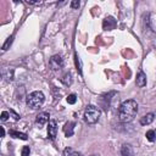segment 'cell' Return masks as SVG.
Instances as JSON below:
<instances>
[{"label": "cell", "mask_w": 156, "mask_h": 156, "mask_svg": "<svg viewBox=\"0 0 156 156\" xmlns=\"http://www.w3.org/2000/svg\"><path fill=\"white\" fill-rule=\"evenodd\" d=\"M12 76H13V71L12 69H4L2 71V77L6 82H11L12 80Z\"/></svg>", "instance_id": "5bb4252c"}, {"label": "cell", "mask_w": 156, "mask_h": 156, "mask_svg": "<svg viewBox=\"0 0 156 156\" xmlns=\"http://www.w3.org/2000/svg\"><path fill=\"white\" fill-rule=\"evenodd\" d=\"M74 60H76V66H77V69H78L79 74H82V62H80V58H79V56H78L77 54L74 55Z\"/></svg>", "instance_id": "e0dca14e"}, {"label": "cell", "mask_w": 156, "mask_h": 156, "mask_svg": "<svg viewBox=\"0 0 156 156\" xmlns=\"http://www.w3.org/2000/svg\"><path fill=\"white\" fill-rule=\"evenodd\" d=\"M49 66H50V68H51L52 71H58V69H61L62 66H63V60H62V57H61L60 55H54V56H51V58L49 60Z\"/></svg>", "instance_id": "277c9868"}, {"label": "cell", "mask_w": 156, "mask_h": 156, "mask_svg": "<svg viewBox=\"0 0 156 156\" xmlns=\"http://www.w3.org/2000/svg\"><path fill=\"white\" fill-rule=\"evenodd\" d=\"M9 116H11L9 111H2V112H1V117H0V118H1V121H2V122H5V121H7V119H9Z\"/></svg>", "instance_id": "ffe728a7"}, {"label": "cell", "mask_w": 156, "mask_h": 156, "mask_svg": "<svg viewBox=\"0 0 156 156\" xmlns=\"http://www.w3.org/2000/svg\"><path fill=\"white\" fill-rule=\"evenodd\" d=\"M145 136H146V139H147L149 141H155V140H156V133H155V129H150V130H147L146 134H145Z\"/></svg>", "instance_id": "2e32d148"}, {"label": "cell", "mask_w": 156, "mask_h": 156, "mask_svg": "<svg viewBox=\"0 0 156 156\" xmlns=\"http://www.w3.org/2000/svg\"><path fill=\"white\" fill-rule=\"evenodd\" d=\"M135 84L139 87V88H143L146 85V74L140 69L136 74V79H135Z\"/></svg>", "instance_id": "52a82bcc"}, {"label": "cell", "mask_w": 156, "mask_h": 156, "mask_svg": "<svg viewBox=\"0 0 156 156\" xmlns=\"http://www.w3.org/2000/svg\"><path fill=\"white\" fill-rule=\"evenodd\" d=\"M48 135L51 140H54L57 135V127H56V122L54 119L49 121V126H48Z\"/></svg>", "instance_id": "8992f818"}, {"label": "cell", "mask_w": 156, "mask_h": 156, "mask_svg": "<svg viewBox=\"0 0 156 156\" xmlns=\"http://www.w3.org/2000/svg\"><path fill=\"white\" fill-rule=\"evenodd\" d=\"M76 101H77V95H76V94H69V95L67 96V102H68V104L73 105V104H76Z\"/></svg>", "instance_id": "d6986e66"}, {"label": "cell", "mask_w": 156, "mask_h": 156, "mask_svg": "<svg viewBox=\"0 0 156 156\" xmlns=\"http://www.w3.org/2000/svg\"><path fill=\"white\" fill-rule=\"evenodd\" d=\"M121 156H134V149L130 144H123L121 147Z\"/></svg>", "instance_id": "ba28073f"}, {"label": "cell", "mask_w": 156, "mask_h": 156, "mask_svg": "<svg viewBox=\"0 0 156 156\" xmlns=\"http://www.w3.org/2000/svg\"><path fill=\"white\" fill-rule=\"evenodd\" d=\"M90 156H100V155H98V154H94V155H90Z\"/></svg>", "instance_id": "cb8c5ba5"}, {"label": "cell", "mask_w": 156, "mask_h": 156, "mask_svg": "<svg viewBox=\"0 0 156 156\" xmlns=\"http://www.w3.org/2000/svg\"><path fill=\"white\" fill-rule=\"evenodd\" d=\"M44 100H45V96L41 91H32L29 95H27V106L32 110H35V108H39L43 104H44Z\"/></svg>", "instance_id": "7a4b0ae2"}, {"label": "cell", "mask_w": 156, "mask_h": 156, "mask_svg": "<svg viewBox=\"0 0 156 156\" xmlns=\"http://www.w3.org/2000/svg\"><path fill=\"white\" fill-rule=\"evenodd\" d=\"M61 82L65 84V85H71L72 84V82H73V79H72V76H71V73L68 72V73H66V74H63V77L61 78Z\"/></svg>", "instance_id": "9a60e30c"}, {"label": "cell", "mask_w": 156, "mask_h": 156, "mask_svg": "<svg viewBox=\"0 0 156 156\" xmlns=\"http://www.w3.org/2000/svg\"><path fill=\"white\" fill-rule=\"evenodd\" d=\"M63 156H83V155L80 152H78V151H74L71 147H66L63 150Z\"/></svg>", "instance_id": "4fadbf2b"}, {"label": "cell", "mask_w": 156, "mask_h": 156, "mask_svg": "<svg viewBox=\"0 0 156 156\" xmlns=\"http://www.w3.org/2000/svg\"><path fill=\"white\" fill-rule=\"evenodd\" d=\"M10 115L13 117V119H15V121H18V119H20V115H17L13 110H10Z\"/></svg>", "instance_id": "603a6c76"}, {"label": "cell", "mask_w": 156, "mask_h": 156, "mask_svg": "<svg viewBox=\"0 0 156 156\" xmlns=\"http://www.w3.org/2000/svg\"><path fill=\"white\" fill-rule=\"evenodd\" d=\"M155 133H156V130H155Z\"/></svg>", "instance_id": "d4e9b609"}, {"label": "cell", "mask_w": 156, "mask_h": 156, "mask_svg": "<svg viewBox=\"0 0 156 156\" xmlns=\"http://www.w3.org/2000/svg\"><path fill=\"white\" fill-rule=\"evenodd\" d=\"M29 152H30L29 146H23V149H22V156H29Z\"/></svg>", "instance_id": "44dd1931"}, {"label": "cell", "mask_w": 156, "mask_h": 156, "mask_svg": "<svg viewBox=\"0 0 156 156\" xmlns=\"http://www.w3.org/2000/svg\"><path fill=\"white\" fill-rule=\"evenodd\" d=\"M101 116V111L99 107L94 106V105H89L87 106L85 111H84V119L88 124H95Z\"/></svg>", "instance_id": "3957f363"}, {"label": "cell", "mask_w": 156, "mask_h": 156, "mask_svg": "<svg viewBox=\"0 0 156 156\" xmlns=\"http://www.w3.org/2000/svg\"><path fill=\"white\" fill-rule=\"evenodd\" d=\"M49 113L48 112H41V113H39L38 116H37V118H35V122L39 124V126H44L45 123H48V121H49Z\"/></svg>", "instance_id": "8fae6325"}, {"label": "cell", "mask_w": 156, "mask_h": 156, "mask_svg": "<svg viewBox=\"0 0 156 156\" xmlns=\"http://www.w3.org/2000/svg\"><path fill=\"white\" fill-rule=\"evenodd\" d=\"M74 126H76L74 122H67V123L65 124V127H63V133H65V135H66L67 138H69V136H72V135L74 134Z\"/></svg>", "instance_id": "9c48e42d"}, {"label": "cell", "mask_w": 156, "mask_h": 156, "mask_svg": "<svg viewBox=\"0 0 156 156\" xmlns=\"http://www.w3.org/2000/svg\"><path fill=\"white\" fill-rule=\"evenodd\" d=\"M136 113H138V104L135 100L132 99L123 101L118 108V118L123 123L132 122L136 116Z\"/></svg>", "instance_id": "6da1fadb"}, {"label": "cell", "mask_w": 156, "mask_h": 156, "mask_svg": "<svg viewBox=\"0 0 156 156\" xmlns=\"http://www.w3.org/2000/svg\"><path fill=\"white\" fill-rule=\"evenodd\" d=\"M9 134H10L11 136H13V138H18V139H22V140H27V139H28L27 134L21 133V132H16V130H9Z\"/></svg>", "instance_id": "7c38bea8"}, {"label": "cell", "mask_w": 156, "mask_h": 156, "mask_svg": "<svg viewBox=\"0 0 156 156\" xmlns=\"http://www.w3.org/2000/svg\"><path fill=\"white\" fill-rule=\"evenodd\" d=\"M79 5H80V2H79L78 0H74V1L71 2V7H72V9H78Z\"/></svg>", "instance_id": "7402d4cb"}, {"label": "cell", "mask_w": 156, "mask_h": 156, "mask_svg": "<svg viewBox=\"0 0 156 156\" xmlns=\"http://www.w3.org/2000/svg\"><path fill=\"white\" fill-rule=\"evenodd\" d=\"M12 41H13V35H11V37H9V38H7L6 43L2 45V50H4V51H5V50H7V49H9V46L12 44Z\"/></svg>", "instance_id": "ac0fdd59"}, {"label": "cell", "mask_w": 156, "mask_h": 156, "mask_svg": "<svg viewBox=\"0 0 156 156\" xmlns=\"http://www.w3.org/2000/svg\"><path fill=\"white\" fill-rule=\"evenodd\" d=\"M154 119H155V115L154 113H146V115H144L141 118H140V124L141 126H147V124H151L152 122H154Z\"/></svg>", "instance_id": "30bf717a"}, {"label": "cell", "mask_w": 156, "mask_h": 156, "mask_svg": "<svg viewBox=\"0 0 156 156\" xmlns=\"http://www.w3.org/2000/svg\"><path fill=\"white\" fill-rule=\"evenodd\" d=\"M116 26H117V21L112 16H107L102 22V28L105 30H112L116 28Z\"/></svg>", "instance_id": "5b68a950"}]
</instances>
